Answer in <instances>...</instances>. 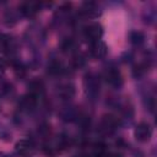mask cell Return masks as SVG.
I'll list each match as a JSON object with an SVG mask.
<instances>
[{
	"label": "cell",
	"instance_id": "1",
	"mask_svg": "<svg viewBox=\"0 0 157 157\" xmlns=\"http://www.w3.org/2000/svg\"><path fill=\"white\" fill-rule=\"evenodd\" d=\"M83 34H85V38L88 42L94 43V42L99 40V38L102 36V27L98 23H92V25H90L85 28Z\"/></svg>",
	"mask_w": 157,
	"mask_h": 157
},
{
	"label": "cell",
	"instance_id": "2",
	"mask_svg": "<svg viewBox=\"0 0 157 157\" xmlns=\"http://www.w3.org/2000/svg\"><path fill=\"white\" fill-rule=\"evenodd\" d=\"M118 125H119L118 118L112 114H108V115H104L101 121V130L104 132H112L118 128Z\"/></svg>",
	"mask_w": 157,
	"mask_h": 157
},
{
	"label": "cell",
	"instance_id": "3",
	"mask_svg": "<svg viewBox=\"0 0 157 157\" xmlns=\"http://www.w3.org/2000/svg\"><path fill=\"white\" fill-rule=\"evenodd\" d=\"M151 134H152V130H151V126L147 123H140L139 125H136L135 136H136L137 140L147 141L151 137Z\"/></svg>",
	"mask_w": 157,
	"mask_h": 157
},
{
	"label": "cell",
	"instance_id": "4",
	"mask_svg": "<svg viewBox=\"0 0 157 157\" xmlns=\"http://www.w3.org/2000/svg\"><path fill=\"white\" fill-rule=\"evenodd\" d=\"M33 148H34V145L29 139H22L16 144V151L21 156H28L29 153H32Z\"/></svg>",
	"mask_w": 157,
	"mask_h": 157
},
{
	"label": "cell",
	"instance_id": "5",
	"mask_svg": "<svg viewBox=\"0 0 157 157\" xmlns=\"http://www.w3.org/2000/svg\"><path fill=\"white\" fill-rule=\"evenodd\" d=\"M105 80L109 85L114 86V87H118L121 85L123 82V78H121V74L119 70L117 69H110L109 71H107L105 74Z\"/></svg>",
	"mask_w": 157,
	"mask_h": 157
},
{
	"label": "cell",
	"instance_id": "6",
	"mask_svg": "<svg viewBox=\"0 0 157 157\" xmlns=\"http://www.w3.org/2000/svg\"><path fill=\"white\" fill-rule=\"evenodd\" d=\"M39 7H40V4L39 2H34V1H28V2H25L22 6H21V12L27 16V17H33L38 11H39Z\"/></svg>",
	"mask_w": 157,
	"mask_h": 157
},
{
	"label": "cell",
	"instance_id": "7",
	"mask_svg": "<svg viewBox=\"0 0 157 157\" xmlns=\"http://www.w3.org/2000/svg\"><path fill=\"white\" fill-rule=\"evenodd\" d=\"M91 44H92V47H91V54L94 58H103L107 54V45L103 42L97 40V42L91 43Z\"/></svg>",
	"mask_w": 157,
	"mask_h": 157
},
{
	"label": "cell",
	"instance_id": "8",
	"mask_svg": "<svg viewBox=\"0 0 157 157\" xmlns=\"http://www.w3.org/2000/svg\"><path fill=\"white\" fill-rule=\"evenodd\" d=\"M63 71H64V66H63V63L59 60H53L48 65V72L50 75H60Z\"/></svg>",
	"mask_w": 157,
	"mask_h": 157
},
{
	"label": "cell",
	"instance_id": "9",
	"mask_svg": "<svg viewBox=\"0 0 157 157\" xmlns=\"http://www.w3.org/2000/svg\"><path fill=\"white\" fill-rule=\"evenodd\" d=\"M107 153V146L103 142H97L92 147V156L93 157H103Z\"/></svg>",
	"mask_w": 157,
	"mask_h": 157
},
{
	"label": "cell",
	"instance_id": "10",
	"mask_svg": "<svg viewBox=\"0 0 157 157\" xmlns=\"http://www.w3.org/2000/svg\"><path fill=\"white\" fill-rule=\"evenodd\" d=\"M37 98H38V96H36V94L28 92V94H26V96L23 97V102H22V103H23V105H25L27 109H32V108H34L36 104H37Z\"/></svg>",
	"mask_w": 157,
	"mask_h": 157
},
{
	"label": "cell",
	"instance_id": "11",
	"mask_svg": "<svg viewBox=\"0 0 157 157\" xmlns=\"http://www.w3.org/2000/svg\"><path fill=\"white\" fill-rule=\"evenodd\" d=\"M43 91V83L40 81H33L29 86V93H33L36 96L40 94V92Z\"/></svg>",
	"mask_w": 157,
	"mask_h": 157
},
{
	"label": "cell",
	"instance_id": "12",
	"mask_svg": "<svg viewBox=\"0 0 157 157\" xmlns=\"http://www.w3.org/2000/svg\"><path fill=\"white\" fill-rule=\"evenodd\" d=\"M74 48H75V42H74L71 38L65 39V40L63 42V44H61V49H63V52H71Z\"/></svg>",
	"mask_w": 157,
	"mask_h": 157
},
{
	"label": "cell",
	"instance_id": "13",
	"mask_svg": "<svg viewBox=\"0 0 157 157\" xmlns=\"http://www.w3.org/2000/svg\"><path fill=\"white\" fill-rule=\"evenodd\" d=\"M94 7H96V4L94 2H85L83 4V7H82V11L85 13H87V15H91V13H93L96 11Z\"/></svg>",
	"mask_w": 157,
	"mask_h": 157
},
{
	"label": "cell",
	"instance_id": "14",
	"mask_svg": "<svg viewBox=\"0 0 157 157\" xmlns=\"http://www.w3.org/2000/svg\"><path fill=\"white\" fill-rule=\"evenodd\" d=\"M85 64V59L82 58V56H76L75 59H74V65L76 66V67H80V66H82Z\"/></svg>",
	"mask_w": 157,
	"mask_h": 157
},
{
	"label": "cell",
	"instance_id": "15",
	"mask_svg": "<svg viewBox=\"0 0 157 157\" xmlns=\"http://www.w3.org/2000/svg\"><path fill=\"white\" fill-rule=\"evenodd\" d=\"M76 157H91V156H88V155H80V156H76Z\"/></svg>",
	"mask_w": 157,
	"mask_h": 157
},
{
	"label": "cell",
	"instance_id": "16",
	"mask_svg": "<svg viewBox=\"0 0 157 157\" xmlns=\"http://www.w3.org/2000/svg\"><path fill=\"white\" fill-rule=\"evenodd\" d=\"M2 67H4V65H2V63H1V61H0V70H1V69H2Z\"/></svg>",
	"mask_w": 157,
	"mask_h": 157
},
{
	"label": "cell",
	"instance_id": "17",
	"mask_svg": "<svg viewBox=\"0 0 157 157\" xmlns=\"http://www.w3.org/2000/svg\"><path fill=\"white\" fill-rule=\"evenodd\" d=\"M110 157H120V156H119V155H112Z\"/></svg>",
	"mask_w": 157,
	"mask_h": 157
}]
</instances>
